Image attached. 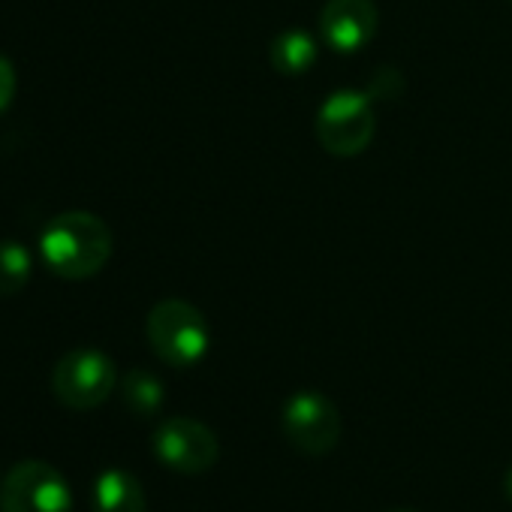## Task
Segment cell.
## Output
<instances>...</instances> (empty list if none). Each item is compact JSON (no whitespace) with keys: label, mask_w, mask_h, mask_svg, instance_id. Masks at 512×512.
Segmentation results:
<instances>
[{"label":"cell","mask_w":512,"mask_h":512,"mask_svg":"<svg viewBox=\"0 0 512 512\" xmlns=\"http://www.w3.org/2000/svg\"><path fill=\"white\" fill-rule=\"evenodd\" d=\"M115 247L112 229L91 211H67L49 220L40 235L43 263L52 275L67 281H85L103 272Z\"/></svg>","instance_id":"1"},{"label":"cell","mask_w":512,"mask_h":512,"mask_svg":"<svg viewBox=\"0 0 512 512\" xmlns=\"http://www.w3.org/2000/svg\"><path fill=\"white\" fill-rule=\"evenodd\" d=\"M145 335L157 359L172 368H190L205 359L211 332L199 308L181 299H163L145 320Z\"/></svg>","instance_id":"2"},{"label":"cell","mask_w":512,"mask_h":512,"mask_svg":"<svg viewBox=\"0 0 512 512\" xmlns=\"http://www.w3.org/2000/svg\"><path fill=\"white\" fill-rule=\"evenodd\" d=\"M314 130L332 157H356L371 145L377 130L374 100L365 91H335L320 106Z\"/></svg>","instance_id":"3"},{"label":"cell","mask_w":512,"mask_h":512,"mask_svg":"<svg viewBox=\"0 0 512 512\" xmlns=\"http://www.w3.org/2000/svg\"><path fill=\"white\" fill-rule=\"evenodd\" d=\"M0 512H73L70 482L49 461H19L0 482Z\"/></svg>","instance_id":"4"},{"label":"cell","mask_w":512,"mask_h":512,"mask_svg":"<svg viewBox=\"0 0 512 512\" xmlns=\"http://www.w3.org/2000/svg\"><path fill=\"white\" fill-rule=\"evenodd\" d=\"M281 428H284V437L302 455H314V458L329 455L344 434L341 410L335 407L332 398L314 389H305L287 398L284 413H281Z\"/></svg>","instance_id":"5"},{"label":"cell","mask_w":512,"mask_h":512,"mask_svg":"<svg viewBox=\"0 0 512 512\" xmlns=\"http://www.w3.org/2000/svg\"><path fill=\"white\" fill-rule=\"evenodd\" d=\"M118 383L115 362L103 350H70L52 374V389L61 404L73 410H94L100 407Z\"/></svg>","instance_id":"6"},{"label":"cell","mask_w":512,"mask_h":512,"mask_svg":"<svg viewBox=\"0 0 512 512\" xmlns=\"http://www.w3.org/2000/svg\"><path fill=\"white\" fill-rule=\"evenodd\" d=\"M151 443H154V455L169 470L184 476H199L211 470L220 458V443L214 431L205 422L187 416H172L160 422Z\"/></svg>","instance_id":"7"},{"label":"cell","mask_w":512,"mask_h":512,"mask_svg":"<svg viewBox=\"0 0 512 512\" xmlns=\"http://www.w3.org/2000/svg\"><path fill=\"white\" fill-rule=\"evenodd\" d=\"M380 13L374 0H326L320 10V37L329 49L353 55L377 34Z\"/></svg>","instance_id":"8"},{"label":"cell","mask_w":512,"mask_h":512,"mask_svg":"<svg viewBox=\"0 0 512 512\" xmlns=\"http://www.w3.org/2000/svg\"><path fill=\"white\" fill-rule=\"evenodd\" d=\"M94 512H148L142 482L121 467L103 470L94 482Z\"/></svg>","instance_id":"9"},{"label":"cell","mask_w":512,"mask_h":512,"mask_svg":"<svg viewBox=\"0 0 512 512\" xmlns=\"http://www.w3.org/2000/svg\"><path fill=\"white\" fill-rule=\"evenodd\" d=\"M317 58H320L317 40H314V34H308L302 28L281 31L269 46V61L281 76H293V79L305 76L317 64Z\"/></svg>","instance_id":"10"},{"label":"cell","mask_w":512,"mask_h":512,"mask_svg":"<svg viewBox=\"0 0 512 512\" xmlns=\"http://www.w3.org/2000/svg\"><path fill=\"white\" fill-rule=\"evenodd\" d=\"M121 395H124V404L136 413V416H154L160 407H163V383L145 371V368H133L127 371L124 383H121Z\"/></svg>","instance_id":"11"},{"label":"cell","mask_w":512,"mask_h":512,"mask_svg":"<svg viewBox=\"0 0 512 512\" xmlns=\"http://www.w3.org/2000/svg\"><path fill=\"white\" fill-rule=\"evenodd\" d=\"M31 253L19 241H0V296H16L31 278Z\"/></svg>","instance_id":"12"},{"label":"cell","mask_w":512,"mask_h":512,"mask_svg":"<svg viewBox=\"0 0 512 512\" xmlns=\"http://www.w3.org/2000/svg\"><path fill=\"white\" fill-rule=\"evenodd\" d=\"M374 103H389V100H398L404 94V79L389 70V67H380L374 73V79L368 82V91H365Z\"/></svg>","instance_id":"13"},{"label":"cell","mask_w":512,"mask_h":512,"mask_svg":"<svg viewBox=\"0 0 512 512\" xmlns=\"http://www.w3.org/2000/svg\"><path fill=\"white\" fill-rule=\"evenodd\" d=\"M16 88H19V82H16V67H13L10 58L0 55V112H7V109H10V103H13V97H16Z\"/></svg>","instance_id":"14"},{"label":"cell","mask_w":512,"mask_h":512,"mask_svg":"<svg viewBox=\"0 0 512 512\" xmlns=\"http://www.w3.org/2000/svg\"><path fill=\"white\" fill-rule=\"evenodd\" d=\"M503 494L509 497V503H512V467L506 470V476H503Z\"/></svg>","instance_id":"15"},{"label":"cell","mask_w":512,"mask_h":512,"mask_svg":"<svg viewBox=\"0 0 512 512\" xmlns=\"http://www.w3.org/2000/svg\"><path fill=\"white\" fill-rule=\"evenodd\" d=\"M398 512H416V509H398Z\"/></svg>","instance_id":"16"}]
</instances>
